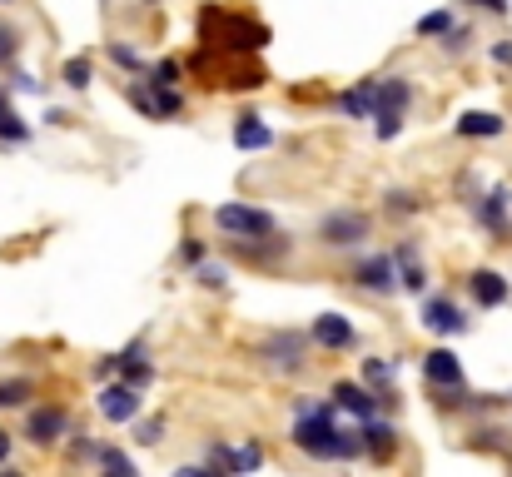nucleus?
Wrapping results in <instances>:
<instances>
[{
	"label": "nucleus",
	"mask_w": 512,
	"mask_h": 477,
	"mask_svg": "<svg viewBox=\"0 0 512 477\" xmlns=\"http://www.w3.org/2000/svg\"><path fill=\"white\" fill-rule=\"evenodd\" d=\"M294 443H299L309 458H324V463H334V458L348 463V458L363 453L358 428H339L334 408H329V403H314V398H299V403H294Z\"/></svg>",
	"instance_id": "1"
},
{
	"label": "nucleus",
	"mask_w": 512,
	"mask_h": 477,
	"mask_svg": "<svg viewBox=\"0 0 512 477\" xmlns=\"http://www.w3.org/2000/svg\"><path fill=\"white\" fill-rule=\"evenodd\" d=\"M214 224L229 239H264V234H274V214L269 209H254V204H219L214 209Z\"/></svg>",
	"instance_id": "2"
},
{
	"label": "nucleus",
	"mask_w": 512,
	"mask_h": 477,
	"mask_svg": "<svg viewBox=\"0 0 512 477\" xmlns=\"http://www.w3.org/2000/svg\"><path fill=\"white\" fill-rule=\"evenodd\" d=\"M373 234V219L363 214V209H334V214H324V224H319V239L329 244V249H353V244H363Z\"/></svg>",
	"instance_id": "3"
},
{
	"label": "nucleus",
	"mask_w": 512,
	"mask_h": 477,
	"mask_svg": "<svg viewBox=\"0 0 512 477\" xmlns=\"http://www.w3.org/2000/svg\"><path fill=\"white\" fill-rule=\"evenodd\" d=\"M353 284L368 289V294H393L398 289V269H393V254H368L353 264Z\"/></svg>",
	"instance_id": "4"
},
{
	"label": "nucleus",
	"mask_w": 512,
	"mask_h": 477,
	"mask_svg": "<svg viewBox=\"0 0 512 477\" xmlns=\"http://www.w3.org/2000/svg\"><path fill=\"white\" fill-rule=\"evenodd\" d=\"M259 358H264V368H274V373H299V368H304V338H299V333H274V338H264Z\"/></svg>",
	"instance_id": "5"
},
{
	"label": "nucleus",
	"mask_w": 512,
	"mask_h": 477,
	"mask_svg": "<svg viewBox=\"0 0 512 477\" xmlns=\"http://www.w3.org/2000/svg\"><path fill=\"white\" fill-rule=\"evenodd\" d=\"M95 403H100L105 423H135L140 418V388H130V383H105Z\"/></svg>",
	"instance_id": "6"
},
{
	"label": "nucleus",
	"mask_w": 512,
	"mask_h": 477,
	"mask_svg": "<svg viewBox=\"0 0 512 477\" xmlns=\"http://www.w3.org/2000/svg\"><path fill=\"white\" fill-rule=\"evenodd\" d=\"M65 428H70V413H65V408H30V418H25V438H30L35 448L60 443Z\"/></svg>",
	"instance_id": "7"
},
{
	"label": "nucleus",
	"mask_w": 512,
	"mask_h": 477,
	"mask_svg": "<svg viewBox=\"0 0 512 477\" xmlns=\"http://www.w3.org/2000/svg\"><path fill=\"white\" fill-rule=\"evenodd\" d=\"M423 328H433V333H443V338H458L463 328H468V318L463 309L453 304V299H423Z\"/></svg>",
	"instance_id": "8"
},
{
	"label": "nucleus",
	"mask_w": 512,
	"mask_h": 477,
	"mask_svg": "<svg viewBox=\"0 0 512 477\" xmlns=\"http://www.w3.org/2000/svg\"><path fill=\"white\" fill-rule=\"evenodd\" d=\"M358 443H363V453H368V458L388 463V458L398 453V428H393V423H378V413H373V418H363Z\"/></svg>",
	"instance_id": "9"
},
{
	"label": "nucleus",
	"mask_w": 512,
	"mask_h": 477,
	"mask_svg": "<svg viewBox=\"0 0 512 477\" xmlns=\"http://www.w3.org/2000/svg\"><path fill=\"white\" fill-rule=\"evenodd\" d=\"M423 378L433 388H458L463 383V358L448 353V348H433V353H423Z\"/></svg>",
	"instance_id": "10"
},
{
	"label": "nucleus",
	"mask_w": 512,
	"mask_h": 477,
	"mask_svg": "<svg viewBox=\"0 0 512 477\" xmlns=\"http://www.w3.org/2000/svg\"><path fill=\"white\" fill-rule=\"evenodd\" d=\"M334 408L353 413V418L363 423V418H373V413H378V398H373L363 383H343L339 378V383H334Z\"/></svg>",
	"instance_id": "11"
},
{
	"label": "nucleus",
	"mask_w": 512,
	"mask_h": 477,
	"mask_svg": "<svg viewBox=\"0 0 512 477\" xmlns=\"http://www.w3.org/2000/svg\"><path fill=\"white\" fill-rule=\"evenodd\" d=\"M408 100H413V85L403 80V75H388V80H373V115L378 110H408Z\"/></svg>",
	"instance_id": "12"
},
{
	"label": "nucleus",
	"mask_w": 512,
	"mask_h": 477,
	"mask_svg": "<svg viewBox=\"0 0 512 477\" xmlns=\"http://www.w3.org/2000/svg\"><path fill=\"white\" fill-rule=\"evenodd\" d=\"M393 269H398V289H408V294H423V284H428V269H423V259H418V249H413V244H398V254H393Z\"/></svg>",
	"instance_id": "13"
},
{
	"label": "nucleus",
	"mask_w": 512,
	"mask_h": 477,
	"mask_svg": "<svg viewBox=\"0 0 512 477\" xmlns=\"http://www.w3.org/2000/svg\"><path fill=\"white\" fill-rule=\"evenodd\" d=\"M468 289H473V299H478L483 309H498V304H508V279H503L498 269H473Z\"/></svg>",
	"instance_id": "14"
},
{
	"label": "nucleus",
	"mask_w": 512,
	"mask_h": 477,
	"mask_svg": "<svg viewBox=\"0 0 512 477\" xmlns=\"http://www.w3.org/2000/svg\"><path fill=\"white\" fill-rule=\"evenodd\" d=\"M314 343L319 348H348L353 343V323L343 314H319L314 318Z\"/></svg>",
	"instance_id": "15"
},
{
	"label": "nucleus",
	"mask_w": 512,
	"mask_h": 477,
	"mask_svg": "<svg viewBox=\"0 0 512 477\" xmlns=\"http://www.w3.org/2000/svg\"><path fill=\"white\" fill-rule=\"evenodd\" d=\"M503 130H508V120L503 115H488V110H468L458 120V135H468V140H498Z\"/></svg>",
	"instance_id": "16"
},
{
	"label": "nucleus",
	"mask_w": 512,
	"mask_h": 477,
	"mask_svg": "<svg viewBox=\"0 0 512 477\" xmlns=\"http://www.w3.org/2000/svg\"><path fill=\"white\" fill-rule=\"evenodd\" d=\"M478 219L493 229V234H508L512 219H508V189H488L483 199H478Z\"/></svg>",
	"instance_id": "17"
},
{
	"label": "nucleus",
	"mask_w": 512,
	"mask_h": 477,
	"mask_svg": "<svg viewBox=\"0 0 512 477\" xmlns=\"http://www.w3.org/2000/svg\"><path fill=\"white\" fill-rule=\"evenodd\" d=\"M234 145H239V150H269V145H274V130H269L259 115H239V125H234Z\"/></svg>",
	"instance_id": "18"
},
{
	"label": "nucleus",
	"mask_w": 512,
	"mask_h": 477,
	"mask_svg": "<svg viewBox=\"0 0 512 477\" xmlns=\"http://www.w3.org/2000/svg\"><path fill=\"white\" fill-rule=\"evenodd\" d=\"M115 368H120V373H125V383H130V388H140V393L155 383V368L140 358V343H135V348H125V353H115Z\"/></svg>",
	"instance_id": "19"
},
{
	"label": "nucleus",
	"mask_w": 512,
	"mask_h": 477,
	"mask_svg": "<svg viewBox=\"0 0 512 477\" xmlns=\"http://www.w3.org/2000/svg\"><path fill=\"white\" fill-rule=\"evenodd\" d=\"M339 110L353 115V120H368L373 115V80H358L348 95H339Z\"/></svg>",
	"instance_id": "20"
},
{
	"label": "nucleus",
	"mask_w": 512,
	"mask_h": 477,
	"mask_svg": "<svg viewBox=\"0 0 512 477\" xmlns=\"http://www.w3.org/2000/svg\"><path fill=\"white\" fill-rule=\"evenodd\" d=\"M0 140H5V145H25V140H30V125L10 110V95H5V90H0Z\"/></svg>",
	"instance_id": "21"
},
{
	"label": "nucleus",
	"mask_w": 512,
	"mask_h": 477,
	"mask_svg": "<svg viewBox=\"0 0 512 477\" xmlns=\"http://www.w3.org/2000/svg\"><path fill=\"white\" fill-rule=\"evenodd\" d=\"M363 378H368V393L373 398H393V363H368Z\"/></svg>",
	"instance_id": "22"
},
{
	"label": "nucleus",
	"mask_w": 512,
	"mask_h": 477,
	"mask_svg": "<svg viewBox=\"0 0 512 477\" xmlns=\"http://www.w3.org/2000/svg\"><path fill=\"white\" fill-rule=\"evenodd\" d=\"M30 398V383L25 378H0V408H20Z\"/></svg>",
	"instance_id": "23"
},
{
	"label": "nucleus",
	"mask_w": 512,
	"mask_h": 477,
	"mask_svg": "<svg viewBox=\"0 0 512 477\" xmlns=\"http://www.w3.org/2000/svg\"><path fill=\"white\" fill-rule=\"evenodd\" d=\"M65 85H70V90H90V60H85V55L65 60Z\"/></svg>",
	"instance_id": "24"
},
{
	"label": "nucleus",
	"mask_w": 512,
	"mask_h": 477,
	"mask_svg": "<svg viewBox=\"0 0 512 477\" xmlns=\"http://www.w3.org/2000/svg\"><path fill=\"white\" fill-rule=\"evenodd\" d=\"M368 120H373V135H378V140H393V135L403 130V115H398V110H378V115H368Z\"/></svg>",
	"instance_id": "25"
},
{
	"label": "nucleus",
	"mask_w": 512,
	"mask_h": 477,
	"mask_svg": "<svg viewBox=\"0 0 512 477\" xmlns=\"http://www.w3.org/2000/svg\"><path fill=\"white\" fill-rule=\"evenodd\" d=\"M264 463V453L254 448V443H244L239 453H229V473H249V468H259Z\"/></svg>",
	"instance_id": "26"
},
{
	"label": "nucleus",
	"mask_w": 512,
	"mask_h": 477,
	"mask_svg": "<svg viewBox=\"0 0 512 477\" xmlns=\"http://www.w3.org/2000/svg\"><path fill=\"white\" fill-rule=\"evenodd\" d=\"M448 25H453V15L448 10H433V15L418 20V35H448Z\"/></svg>",
	"instance_id": "27"
},
{
	"label": "nucleus",
	"mask_w": 512,
	"mask_h": 477,
	"mask_svg": "<svg viewBox=\"0 0 512 477\" xmlns=\"http://www.w3.org/2000/svg\"><path fill=\"white\" fill-rule=\"evenodd\" d=\"M95 458H100V468H110V473H135V463H130L125 453H115V448H100Z\"/></svg>",
	"instance_id": "28"
},
{
	"label": "nucleus",
	"mask_w": 512,
	"mask_h": 477,
	"mask_svg": "<svg viewBox=\"0 0 512 477\" xmlns=\"http://www.w3.org/2000/svg\"><path fill=\"white\" fill-rule=\"evenodd\" d=\"M160 433H165V423H160V418H145V423H135V438H140V443H160Z\"/></svg>",
	"instance_id": "29"
},
{
	"label": "nucleus",
	"mask_w": 512,
	"mask_h": 477,
	"mask_svg": "<svg viewBox=\"0 0 512 477\" xmlns=\"http://www.w3.org/2000/svg\"><path fill=\"white\" fill-rule=\"evenodd\" d=\"M194 269H199V279H204V284H209V289H224V279H229V274H224V269H214V264H204V259H199V264H194Z\"/></svg>",
	"instance_id": "30"
},
{
	"label": "nucleus",
	"mask_w": 512,
	"mask_h": 477,
	"mask_svg": "<svg viewBox=\"0 0 512 477\" xmlns=\"http://www.w3.org/2000/svg\"><path fill=\"white\" fill-rule=\"evenodd\" d=\"M110 60H120V65H130V70H140V65H145L130 45H110Z\"/></svg>",
	"instance_id": "31"
},
{
	"label": "nucleus",
	"mask_w": 512,
	"mask_h": 477,
	"mask_svg": "<svg viewBox=\"0 0 512 477\" xmlns=\"http://www.w3.org/2000/svg\"><path fill=\"white\" fill-rule=\"evenodd\" d=\"M388 199H393V204H388L393 214H418V199H413V194H403V189H398V194H388Z\"/></svg>",
	"instance_id": "32"
},
{
	"label": "nucleus",
	"mask_w": 512,
	"mask_h": 477,
	"mask_svg": "<svg viewBox=\"0 0 512 477\" xmlns=\"http://www.w3.org/2000/svg\"><path fill=\"white\" fill-rule=\"evenodd\" d=\"M468 40H473V30H468V25H463V30H453V25H448V50H468Z\"/></svg>",
	"instance_id": "33"
},
{
	"label": "nucleus",
	"mask_w": 512,
	"mask_h": 477,
	"mask_svg": "<svg viewBox=\"0 0 512 477\" xmlns=\"http://www.w3.org/2000/svg\"><path fill=\"white\" fill-rule=\"evenodd\" d=\"M150 80H160V85H174V80H179V65H174V60L155 65V75H150Z\"/></svg>",
	"instance_id": "34"
},
{
	"label": "nucleus",
	"mask_w": 512,
	"mask_h": 477,
	"mask_svg": "<svg viewBox=\"0 0 512 477\" xmlns=\"http://www.w3.org/2000/svg\"><path fill=\"white\" fill-rule=\"evenodd\" d=\"M15 60V30H0V65Z\"/></svg>",
	"instance_id": "35"
},
{
	"label": "nucleus",
	"mask_w": 512,
	"mask_h": 477,
	"mask_svg": "<svg viewBox=\"0 0 512 477\" xmlns=\"http://www.w3.org/2000/svg\"><path fill=\"white\" fill-rule=\"evenodd\" d=\"M179 259H184V264H189V269H194V264H199V259H204V249H199V244H184V249H179Z\"/></svg>",
	"instance_id": "36"
},
{
	"label": "nucleus",
	"mask_w": 512,
	"mask_h": 477,
	"mask_svg": "<svg viewBox=\"0 0 512 477\" xmlns=\"http://www.w3.org/2000/svg\"><path fill=\"white\" fill-rule=\"evenodd\" d=\"M493 60H498V65H512V45L508 40H498V45H493Z\"/></svg>",
	"instance_id": "37"
},
{
	"label": "nucleus",
	"mask_w": 512,
	"mask_h": 477,
	"mask_svg": "<svg viewBox=\"0 0 512 477\" xmlns=\"http://www.w3.org/2000/svg\"><path fill=\"white\" fill-rule=\"evenodd\" d=\"M473 5H483V10H498V15H508V0H473Z\"/></svg>",
	"instance_id": "38"
},
{
	"label": "nucleus",
	"mask_w": 512,
	"mask_h": 477,
	"mask_svg": "<svg viewBox=\"0 0 512 477\" xmlns=\"http://www.w3.org/2000/svg\"><path fill=\"white\" fill-rule=\"evenodd\" d=\"M5 463H10V433L0 428V468H5Z\"/></svg>",
	"instance_id": "39"
},
{
	"label": "nucleus",
	"mask_w": 512,
	"mask_h": 477,
	"mask_svg": "<svg viewBox=\"0 0 512 477\" xmlns=\"http://www.w3.org/2000/svg\"><path fill=\"white\" fill-rule=\"evenodd\" d=\"M0 5H10V0H0Z\"/></svg>",
	"instance_id": "40"
}]
</instances>
